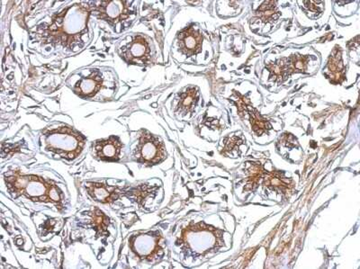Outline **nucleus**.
Instances as JSON below:
<instances>
[{
	"label": "nucleus",
	"mask_w": 360,
	"mask_h": 269,
	"mask_svg": "<svg viewBox=\"0 0 360 269\" xmlns=\"http://www.w3.org/2000/svg\"><path fill=\"white\" fill-rule=\"evenodd\" d=\"M86 137L72 127L63 126L44 133L45 149L63 159L72 161L82 155Z\"/></svg>",
	"instance_id": "7ed1b4c3"
},
{
	"label": "nucleus",
	"mask_w": 360,
	"mask_h": 269,
	"mask_svg": "<svg viewBox=\"0 0 360 269\" xmlns=\"http://www.w3.org/2000/svg\"><path fill=\"white\" fill-rule=\"evenodd\" d=\"M103 88H104V79L101 72L98 70H93L89 76L83 77L76 83L73 91L80 98H91L95 97Z\"/></svg>",
	"instance_id": "9b49d317"
},
{
	"label": "nucleus",
	"mask_w": 360,
	"mask_h": 269,
	"mask_svg": "<svg viewBox=\"0 0 360 269\" xmlns=\"http://www.w3.org/2000/svg\"><path fill=\"white\" fill-rule=\"evenodd\" d=\"M150 53L152 49L149 41L141 34L135 35L129 44L122 48V57L125 62L136 65H146L150 62Z\"/></svg>",
	"instance_id": "6e6552de"
},
{
	"label": "nucleus",
	"mask_w": 360,
	"mask_h": 269,
	"mask_svg": "<svg viewBox=\"0 0 360 269\" xmlns=\"http://www.w3.org/2000/svg\"><path fill=\"white\" fill-rule=\"evenodd\" d=\"M89 217L90 228L96 230V238L102 236H108V227L110 225V218L98 207L86 212Z\"/></svg>",
	"instance_id": "ddd939ff"
},
{
	"label": "nucleus",
	"mask_w": 360,
	"mask_h": 269,
	"mask_svg": "<svg viewBox=\"0 0 360 269\" xmlns=\"http://www.w3.org/2000/svg\"><path fill=\"white\" fill-rule=\"evenodd\" d=\"M154 190H155V188L143 184L131 188L130 191L125 192V195L136 202L140 206H143L148 198L154 193Z\"/></svg>",
	"instance_id": "2eb2a0df"
},
{
	"label": "nucleus",
	"mask_w": 360,
	"mask_h": 269,
	"mask_svg": "<svg viewBox=\"0 0 360 269\" xmlns=\"http://www.w3.org/2000/svg\"><path fill=\"white\" fill-rule=\"evenodd\" d=\"M199 98L198 89L197 88H189L185 92L180 94V98L178 105H176V112L181 114H188L193 111L197 105Z\"/></svg>",
	"instance_id": "4468645a"
},
{
	"label": "nucleus",
	"mask_w": 360,
	"mask_h": 269,
	"mask_svg": "<svg viewBox=\"0 0 360 269\" xmlns=\"http://www.w3.org/2000/svg\"><path fill=\"white\" fill-rule=\"evenodd\" d=\"M202 44V34L195 28H186L179 35V51L186 56H192L200 53Z\"/></svg>",
	"instance_id": "f8f14e48"
},
{
	"label": "nucleus",
	"mask_w": 360,
	"mask_h": 269,
	"mask_svg": "<svg viewBox=\"0 0 360 269\" xmlns=\"http://www.w3.org/2000/svg\"><path fill=\"white\" fill-rule=\"evenodd\" d=\"M4 181L8 193L14 198L24 197L37 203L53 204L57 209L63 210V192L51 179L11 171L5 173Z\"/></svg>",
	"instance_id": "f03ea898"
},
{
	"label": "nucleus",
	"mask_w": 360,
	"mask_h": 269,
	"mask_svg": "<svg viewBox=\"0 0 360 269\" xmlns=\"http://www.w3.org/2000/svg\"><path fill=\"white\" fill-rule=\"evenodd\" d=\"M99 5L93 6V11L96 12V17L102 19L112 27H117L131 17V4L129 1L122 0H108V1L98 2Z\"/></svg>",
	"instance_id": "0eeeda50"
},
{
	"label": "nucleus",
	"mask_w": 360,
	"mask_h": 269,
	"mask_svg": "<svg viewBox=\"0 0 360 269\" xmlns=\"http://www.w3.org/2000/svg\"><path fill=\"white\" fill-rule=\"evenodd\" d=\"M162 240L159 230L137 233L130 237L129 248L139 261H153L163 253Z\"/></svg>",
	"instance_id": "423d86ee"
},
{
	"label": "nucleus",
	"mask_w": 360,
	"mask_h": 269,
	"mask_svg": "<svg viewBox=\"0 0 360 269\" xmlns=\"http://www.w3.org/2000/svg\"><path fill=\"white\" fill-rule=\"evenodd\" d=\"M86 193L98 203L111 204L120 199L124 190L117 185H108L107 181H90L84 185Z\"/></svg>",
	"instance_id": "1a4fd4ad"
},
{
	"label": "nucleus",
	"mask_w": 360,
	"mask_h": 269,
	"mask_svg": "<svg viewBox=\"0 0 360 269\" xmlns=\"http://www.w3.org/2000/svg\"><path fill=\"white\" fill-rule=\"evenodd\" d=\"M124 144L120 138L112 136L93 143V152L96 159L103 162H118L121 158Z\"/></svg>",
	"instance_id": "9d476101"
},
{
	"label": "nucleus",
	"mask_w": 360,
	"mask_h": 269,
	"mask_svg": "<svg viewBox=\"0 0 360 269\" xmlns=\"http://www.w3.org/2000/svg\"><path fill=\"white\" fill-rule=\"evenodd\" d=\"M133 158L135 162L143 164H158L167 158L165 145L160 138L150 133L149 131L141 129Z\"/></svg>",
	"instance_id": "39448f33"
},
{
	"label": "nucleus",
	"mask_w": 360,
	"mask_h": 269,
	"mask_svg": "<svg viewBox=\"0 0 360 269\" xmlns=\"http://www.w3.org/2000/svg\"><path fill=\"white\" fill-rule=\"evenodd\" d=\"M92 12L93 6L86 3L68 6L63 11L53 15L49 23L38 27V37L44 44L72 50L82 43L83 35L88 32Z\"/></svg>",
	"instance_id": "f257e3e1"
},
{
	"label": "nucleus",
	"mask_w": 360,
	"mask_h": 269,
	"mask_svg": "<svg viewBox=\"0 0 360 269\" xmlns=\"http://www.w3.org/2000/svg\"><path fill=\"white\" fill-rule=\"evenodd\" d=\"M217 242L215 230L204 223L191 224L182 230L178 244L186 251L202 255L213 249Z\"/></svg>",
	"instance_id": "20e7f679"
}]
</instances>
